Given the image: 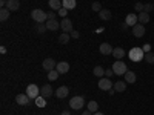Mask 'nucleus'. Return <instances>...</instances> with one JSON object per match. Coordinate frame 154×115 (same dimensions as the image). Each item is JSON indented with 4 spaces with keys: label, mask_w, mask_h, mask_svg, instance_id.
<instances>
[{
    "label": "nucleus",
    "mask_w": 154,
    "mask_h": 115,
    "mask_svg": "<svg viewBox=\"0 0 154 115\" xmlns=\"http://www.w3.org/2000/svg\"><path fill=\"white\" fill-rule=\"evenodd\" d=\"M83 106H85V98L80 95H74L69 100V108L74 111H80V109H83Z\"/></svg>",
    "instance_id": "1"
},
{
    "label": "nucleus",
    "mask_w": 154,
    "mask_h": 115,
    "mask_svg": "<svg viewBox=\"0 0 154 115\" xmlns=\"http://www.w3.org/2000/svg\"><path fill=\"white\" fill-rule=\"evenodd\" d=\"M31 17H32V20L37 22V23H46V20H48L46 12H45L43 9H32V11H31Z\"/></svg>",
    "instance_id": "2"
},
{
    "label": "nucleus",
    "mask_w": 154,
    "mask_h": 115,
    "mask_svg": "<svg viewBox=\"0 0 154 115\" xmlns=\"http://www.w3.org/2000/svg\"><path fill=\"white\" fill-rule=\"evenodd\" d=\"M112 71H114V75H125L126 74V71H128V68H126V65L122 61V60H117V61H114V65H112V68H111Z\"/></svg>",
    "instance_id": "3"
},
{
    "label": "nucleus",
    "mask_w": 154,
    "mask_h": 115,
    "mask_svg": "<svg viewBox=\"0 0 154 115\" xmlns=\"http://www.w3.org/2000/svg\"><path fill=\"white\" fill-rule=\"evenodd\" d=\"M130 58L133 60V61H140V60H143L145 58V52H143V49L142 48H133L131 51H130Z\"/></svg>",
    "instance_id": "4"
},
{
    "label": "nucleus",
    "mask_w": 154,
    "mask_h": 115,
    "mask_svg": "<svg viewBox=\"0 0 154 115\" xmlns=\"http://www.w3.org/2000/svg\"><path fill=\"white\" fill-rule=\"evenodd\" d=\"M26 94L31 100H35L38 95H40V87L38 86H35V84H28V87H26Z\"/></svg>",
    "instance_id": "5"
},
{
    "label": "nucleus",
    "mask_w": 154,
    "mask_h": 115,
    "mask_svg": "<svg viewBox=\"0 0 154 115\" xmlns=\"http://www.w3.org/2000/svg\"><path fill=\"white\" fill-rule=\"evenodd\" d=\"M97 86H99V89H102V91H109V89H112L114 83L108 78V77H102V78L99 80V83H97Z\"/></svg>",
    "instance_id": "6"
},
{
    "label": "nucleus",
    "mask_w": 154,
    "mask_h": 115,
    "mask_svg": "<svg viewBox=\"0 0 154 115\" xmlns=\"http://www.w3.org/2000/svg\"><path fill=\"white\" fill-rule=\"evenodd\" d=\"M42 66H43V69H45L46 72H49V71H54V69H56L57 63L54 61V58H45L43 63H42Z\"/></svg>",
    "instance_id": "7"
},
{
    "label": "nucleus",
    "mask_w": 154,
    "mask_h": 115,
    "mask_svg": "<svg viewBox=\"0 0 154 115\" xmlns=\"http://www.w3.org/2000/svg\"><path fill=\"white\" fill-rule=\"evenodd\" d=\"M133 34H134V37H137V38L143 37V35H145V25L137 23L136 26H133Z\"/></svg>",
    "instance_id": "8"
},
{
    "label": "nucleus",
    "mask_w": 154,
    "mask_h": 115,
    "mask_svg": "<svg viewBox=\"0 0 154 115\" xmlns=\"http://www.w3.org/2000/svg\"><path fill=\"white\" fill-rule=\"evenodd\" d=\"M60 29H62L63 32H71V31H72V22L65 17V19L60 22Z\"/></svg>",
    "instance_id": "9"
},
{
    "label": "nucleus",
    "mask_w": 154,
    "mask_h": 115,
    "mask_svg": "<svg viewBox=\"0 0 154 115\" xmlns=\"http://www.w3.org/2000/svg\"><path fill=\"white\" fill-rule=\"evenodd\" d=\"M29 101H31V98H29L26 94H19V95H16V103L20 105V106L29 105Z\"/></svg>",
    "instance_id": "10"
},
{
    "label": "nucleus",
    "mask_w": 154,
    "mask_h": 115,
    "mask_svg": "<svg viewBox=\"0 0 154 115\" xmlns=\"http://www.w3.org/2000/svg\"><path fill=\"white\" fill-rule=\"evenodd\" d=\"M99 51H100V54H103V55H109V54H112L114 48H112L109 43H102V45L99 46Z\"/></svg>",
    "instance_id": "11"
},
{
    "label": "nucleus",
    "mask_w": 154,
    "mask_h": 115,
    "mask_svg": "<svg viewBox=\"0 0 154 115\" xmlns=\"http://www.w3.org/2000/svg\"><path fill=\"white\" fill-rule=\"evenodd\" d=\"M125 23L128 25V26H136V25L139 23V16H136V14H128L126 16V19H125Z\"/></svg>",
    "instance_id": "12"
},
{
    "label": "nucleus",
    "mask_w": 154,
    "mask_h": 115,
    "mask_svg": "<svg viewBox=\"0 0 154 115\" xmlns=\"http://www.w3.org/2000/svg\"><path fill=\"white\" fill-rule=\"evenodd\" d=\"M54 94V91H53V87H51V84H43L42 87H40V95H43L45 98H48V97H51Z\"/></svg>",
    "instance_id": "13"
},
{
    "label": "nucleus",
    "mask_w": 154,
    "mask_h": 115,
    "mask_svg": "<svg viewBox=\"0 0 154 115\" xmlns=\"http://www.w3.org/2000/svg\"><path fill=\"white\" fill-rule=\"evenodd\" d=\"M56 69L59 71V74H66V72L69 71V63H68V61H59L57 66H56Z\"/></svg>",
    "instance_id": "14"
},
{
    "label": "nucleus",
    "mask_w": 154,
    "mask_h": 115,
    "mask_svg": "<svg viewBox=\"0 0 154 115\" xmlns=\"http://www.w3.org/2000/svg\"><path fill=\"white\" fill-rule=\"evenodd\" d=\"M68 94H69V89L66 86H60V87H57V91H56V97L60 98V100H63Z\"/></svg>",
    "instance_id": "15"
},
{
    "label": "nucleus",
    "mask_w": 154,
    "mask_h": 115,
    "mask_svg": "<svg viewBox=\"0 0 154 115\" xmlns=\"http://www.w3.org/2000/svg\"><path fill=\"white\" fill-rule=\"evenodd\" d=\"M6 8L11 11V12H14V11H19L20 8V2L19 0H8V3H6Z\"/></svg>",
    "instance_id": "16"
},
{
    "label": "nucleus",
    "mask_w": 154,
    "mask_h": 115,
    "mask_svg": "<svg viewBox=\"0 0 154 115\" xmlns=\"http://www.w3.org/2000/svg\"><path fill=\"white\" fill-rule=\"evenodd\" d=\"M48 5H49V8H51V9L56 11V12H59V9H60V8H63L62 0H49Z\"/></svg>",
    "instance_id": "17"
},
{
    "label": "nucleus",
    "mask_w": 154,
    "mask_h": 115,
    "mask_svg": "<svg viewBox=\"0 0 154 115\" xmlns=\"http://www.w3.org/2000/svg\"><path fill=\"white\" fill-rule=\"evenodd\" d=\"M99 17H100V20L108 22V20H111L112 14H111V11H109V9H102V11L99 12Z\"/></svg>",
    "instance_id": "18"
},
{
    "label": "nucleus",
    "mask_w": 154,
    "mask_h": 115,
    "mask_svg": "<svg viewBox=\"0 0 154 115\" xmlns=\"http://www.w3.org/2000/svg\"><path fill=\"white\" fill-rule=\"evenodd\" d=\"M112 87H114V91H116V92H123L125 89H126V81H125V80H123V81L119 80V81H116V83H114Z\"/></svg>",
    "instance_id": "19"
},
{
    "label": "nucleus",
    "mask_w": 154,
    "mask_h": 115,
    "mask_svg": "<svg viewBox=\"0 0 154 115\" xmlns=\"http://www.w3.org/2000/svg\"><path fill=\"white\" fill-rule=\"evenodd\" d=\"M45 25H46V28H48L49 31H57V29L60 28V23H59L57 20H48Z\"/></svg>",
    "instance_id": "20"
},
{
    "label": "nucleus",
    "mask_w": 154,
    "mask_h": 115,
    "mask_svg": "<svg viewBox=\"0 0 154 115\" xmlns=\"http://www.w3.org/2000/svg\"><path fill=\"white\" fill-rule=\"evenodd\" d=\"M123 77H125V81H126V83H131V84L136 83V80H137V77H136V74H134L133 71H126V74H125Z\"/></svg>",
    "instance_id": "21"
},
{
    "label": "nucleus",
    "mask_w": 154,
    "mask_h": 115,
    "mask_svg": "<svg viewBox=\"0 0 154 115\" xmlns=\"http://www.w3.org/2000/svg\"><path fill=\"white\" fill-rule=\"evenodd\" d=\"M62 5H63V8H65V9L71 11V9L75 8L77 2H75V0H62Z\"/></svg>",
    "instance_id": "22"
},
{
    "label": "nucleus",
    "mask_w": 154,
    "mask_h": 115,
    "mask_svg": "<svg viewBox=\"0 0 154 115\" xmlns=\"http://www.w3.org/2000/svg\"><path fill=\"white\" fill-rule=\"evenodd\" d=\"M148 22H149V14H148V12H145V11L139 12V23H142V25H146Z\"/></svg>",
    "instance_id": "23"
},
{
    "label": "nucleus",
    "mask_w": 154,
    "mask_h": 115,
    "mask_svg": "<svg viewBox=\"0 0 154 115\" xmlns=\"http://www.w3.org/2000/svg\"><path fill=\"white\" fill-rule=\"evenodd\" d=\"M34 105H35L37 108H45V106H46V98H45L43 95H38V97L34 100Z\"/></svg>",
    "instance_id": "24"
},
{
    "label": "nucleus",
    "mask_w": 154,
    "mask_h": 115,
    "mask_svg": "<svg viewBox=\"0 0 154 115\" xmlns=\"http://www.w3.org/2000/svg\"><path fill=\"white\" fill-rule=\"evenodd\" d=\"M112 55H114V58H123V55H125V49L123 48H114V51H112Z\"/></svg>",
    "instance_id": "25"
},
{
    "label": "nucleus",
    "mask_w": 154,
    "mask_h": 115,
    "mask_svg": "<svg viewBox=\"0 0 154 115\" xmlns=\"http://www.w3.org/2000/svg\"><path fill=\"white\" fill-rule=\"evenodd\" d=\"M69 38H71V35H69L68 32H63V34L59 35V43H60V45H66V43L69 42Z\"/></svg>",
    "instance_id": "26"
},
{
    "label": "nucleus",
    "mask_w": 154,
    "mask_h": 115,
    "mask_svg": "<svg viewBox=\"0 0 154 115\" xmlns=\"http://www.w3.org/2000/svg\"><path fill=\"white\" fill-rule=\"evenodd\" d=\"M86 109H88V111H91V112L94 114V112L99 111V103H97V101H94V100H93V101H89V103L86 105Z\"/></svg>",
    "instance_id": "27"
},
{
    "label": "nucleus",
    "mask_w": 154,
    "mask_h": 115,
    "mask_svg": "<svg viewBox=\"0 0 154 115\" xmlns=\"http://www.w3.org/2000/svg\"><path fill=\"white\" fill-rule=\"evenodd\" d=\"M9 9L8 8H2V9H0V20H2V22H5V20H8L9 19Z\"/></svg>",
    "instance_id": "28"
},
{
    "label": "nucleus",
    "mask_w": 154,
    "mask_h": 115,
    "mask_svg": "<svg viewBox=\"0 0 154 115\" xmlns=\"http://www.w3.org/2000/svg\"><path fill=\"white\" fill-rule=\"evenodd\" d=\"M57 77H59V71H57V69H54V71H49V72H48V80H49V81H54V80H57Z\"/></svg>",
    "instance_id": "29"
},
{
    "label": "nucleus",
    "mask_w": 154,
    "mask_h": 115,
    "mask_svg": "<svg viewBox=\"0 0 154 115\" xmlns=\"http://www.w3.org/2000/svg\"><path fill=\"white\" fill-rule=\"evenodd\" d=\"M93 72H94V75H96V77H100V78H102V77L105 75V69L102 68V66H96Z\"/></svg>",
    "instance_id": "30"
},
{
    "label": "nucleus",
    "mask_w": 154,
    "mask_h": 115,
    "mask_svg": "<svg viewBox=\"0 0 154 115\" xmlns=\"http://www.w3.org/2000/svg\"><path fill=\"white\" fill-rule=\"evenodd\" d=\"M46 29H48V28H46L45 23H37V25H35V31H37L38 34H43Z\"/></svg>",
    "instance_id": "31"
},
{
    "label": "nucleus",
    "mask_w": 154,
    "mask_h": 115,
    "mask_svg": "<svg viewBox=\"0 0 154 115\" xmlns=\"http://www.w3.org/2000/svg\"><path fill=\"white\" fill-rule=\"evenodd\" d=\"M145 61L149 65H154V52H146L145 54Z\"/></svg>",
    "instance_id": "32"
},
{
    "label": "nucleus",
    "mask_w": 154,
    "mask_h": 115,
    "mask_svg": "<svg viewBox=\"0 0 154 115\" xmlns=\"http://www.w3.org/2000/svg\"><path fill=\"white\" fill-rule=\"evenodd\" d=\"M91 9L96 11V12H100V11H102V5H100V2H94V3L91 5Z\"/></svg>",
    "instance_id": "33"
},
{
    "label": "nucleus",
    "mask_w": 154,
    "mask_h": 115,
    "mask_svg": "<svg viewBox=\"0 0 154 115\" xmlns=\"http://www.w3.org/2000/svg\"><path fill=\"white\" fill-rule=\"evenodd\" d=\"M152 9H154V5H152V3H145V5H143V11L148 12V14H149Z\"/></svg>",
    "instance_id": "34"
},
{
    "label": "nucleus",
    "mask_w": 154,
    "mask_h": 115,
    "mask_svg": "<svg viewBox=\"0 0 154 115\" xmlns=\"http://www.w3.org/2000/svg\"><path fill=\"white\" fill-rule=\"evenodd\" d=\"M46 17H48V20H56V11H48Z\"/></svg>",
    "instance_id": "35"
},
{
    "label": "nucleus",
    "mask_w": 154,
    "mask_h": 115,
    "mask_svg": "<svg viewBox=\"0 0 154 115\" xmlns=\"http://www.w3.org/2000/svg\"><path fill=\"white\" fill-rule=\"evenodd\" d=\"M134 9H136L137 12H142V11H143V3H140V2L134 3Z\"/></svg>",
    "instance_id": "36"
},
{
    "label": "nucleus",
    "mask_w": 154,
    "mask_h": 115,
    "mask_svg": "<svg viewBox=\"0 0 154 115\" xmlns=\"http://www.w3.org/2000/svg\"><path fill=\"white\" fill-rule=\"evenodd\" d=\"M59 16L65 19V17L68 16V9H65V8H60V9H59Z\"/></svg>",
    "instance_id": "37"
},
{
    "label": "nucleus",
    "mask_w": 154,
    "mask_h": 115,
    "mask_svg": "<svg viewBox=\"0 0 154 115\" xmlns=\"http://www.w3.org/2000/svg\"><path fill=\"white\" fill-rule=\"evenodd\" d=\"M69 35H71L72 38H79V37H80V32H79V31H75V29H72Z\"/></svg>",
    "instance_id": "38"
},
{
    "label": "nucleus",
    "mask_w": 154,
    "mask_h": 115,
    "mask_svg": "<svg viewBox=\"0 0 154 115\" xmlns=\"http://www.w3.org/2000/svg\"><path fill=\"white\" fill-rule=\"evenodd\" d=\"M142 49H143V52L146 54V52H151V45L149 43H146V45H143L142 46Z\"/></svg>",
    "instance_id": "39"
},
{
    "label": "nucleus",
    "mask_w": 154,
    "mask_h": 115,
    "mask_svg": "<svg viewBox=\"0 0 154 115\" xmlns=\"http://www.w3.org/2000/svg\"><path fill=\"white\" fill-rule=\"evenodd\" d=\"M114 75V71L112 69H106L105 71V77H108V78H109V77H112Z\"/></svg>",
    "instance_id": "40"
},
{
    "label": "nucleus",
    "mask_w": 154,
    "mask_h": 115,
    "mask_svg": "<svg viewBox=\"0 0 154 115\" xmlns=\"http://www.w3.org/2000/svg\"><path fill=\"white\" fill-rule=\"evenodd\" d=\"M120 29H122V31H126V29H128V25H126L125 22H122V23H120Z\"/></svg>",
    "instance_id": "41"
},
{
    "label": "nucleus",
    "mask_w": 154,
    "mask_h": 115,
    "mask_svg": "<svg viewBox=\"0 0 154 115\" xmlns=\"http://www.w3.org/2000/svg\"><path fill=\"white\" fill-rule=\"evenodd\" d=\"M82 115H93V112L86 109V111H83V114H82Z\"/></svg>",
    "instance_id": "42"
},
{
    "label": "nucleus",
    "mask_w": 154,
    "mask_h": 115,
    "mask_svg": "<svg viewBox=\"0 0 154 115\" xmlns=\"http://www.w3.org/2000/svg\"><path fill=\"white\" fill-rule=\"evenodd\" d=\"M0 52H2V54H6V48L2 46V48H0Z\"/></svg>",
    "instance_id": "43"
},
{
    "label": "nucleus",
    "mask_w": 154,
    "mask_h": 115,
    "mask_svg": "<svg viewBox=\"0 0 154 115\" xmlns=\"http://www.w3.org/2000/svg\"><path fill=\"white\" fill-rule=\"evenodd\" d=\"M108 94H109V95H114V94H116V91H114V87H112V89H109V91H108Z\"/></svg>",
    "instance_id": "44"
},
{
    "label": "nucleus",
    "mask_w": 154,
    "mask_h": 115,
    "mask_svg": "<svg viewBox=\"0 0 154 115\" xmlns=\"http://www.w3.org/2000/svg\"><path fill=\"white\" fill-rule=\"evenodd\" d=\"M60 115H71V114H69V112H68V111H63V112H62V114H60Z\"/></svg>",
    "instance_id": "45"
},
{
    "label": "nucleus",
    "mask_w": 154,
    "mask_h": 115,
    "mask_svg": "<svg viewBox=\"0 0 154 115\" xmlns=\"http://www.w3.org/2000/svg\"><path fill=\"white\" fill-rule=\"evenodd\" d=\"M93 115H105V114H103V112H99V111H97V112H94Z\"/></svg>",
    "instance_id": "46"
}]
</instances>
